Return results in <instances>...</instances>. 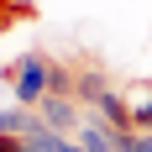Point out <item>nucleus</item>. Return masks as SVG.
Masks as SVG:
<instances>
[{
  "label": "nucleus",
  "instance_id": "nucleus-6",
  "mask_svg": "<svg viewBox=\"0 0 152 152\" xmlns=\"http://www.w3.org/2000/svg\"><path fill=\"white\" fill-rule=\"evenodd\" d=\"M105 89H110V84H105V74H100V68H79V74H74V100H79L84 110H89Z\"/></svg>",
  "mask_w": 152,
  "mask_h": 152
},
{
  "label": "nucleus",
  "instance_id": "nucleus-8",
  "mask_svg": "<svg viewBox=\"0 0 152 152\" xmlns=\"http://www.w3.org/2000/svg\"><path fill=\"white\" fill-rule=\"evenodd\" d=\"M53 94H74V68L68 63H53Z\"/></svg>",
  "mask_w": 152,
  "mask_h": 152
},
{
  "label": "nucleus",
  "instance_id": "nucleus-7",
  "mask_svg": "<svg viewBox=\"0 0 152 152\" xmlns=\"http://www.w3.org/2000/svg\"><path fill=\"white\" fill-rule=\"evenodd\" d=\"M131 126L137 131H152V84H137L131 89Z\"/></svg>",
  "mask_w": 152,
  "mask_h": 152
},
{
  "label": "nucleus",
  "instance_id": "nucleus-9",
  "mask_svg": "<svg viewBox=\"0 0 152 152\" xmlns=\"http://www.w3.org/2000/svg\"><path fill=\"white\" fill-rule=\"evenodd\" d=\"M0 152H21V137H0Z\"/></svg>",
  "mask_w": 152,
  "mask_h": 152
},
{
  "label": "nucleus",
  "instance_id": "nucleus-1",
  "mask_svg": "<svg viewBox=\"0 0 152 152\" xmlns=\"http://www.w3.org/2000/svg\"><path fill=\"white\" fill-rule=\"evenodd\" d=\"M53 63H58V58H47V53H37V47L16 58V68L5 74V79H11V100H16V105L37 110L47 94H53Z\"/></svg>",
  "mask_w": 152,
  "mask_h": 152
},
{
  "label": "nucleus",
  "instance_id": "nucleus-4",
  "mask_svg": "<svg viewBox=\"0 0 152 152\" xmlns=\"http://www.w3.org/2000/svg\"><path fill=\"white\" fill-rule=\"evenodd\" d=\"M89 110H94L105 126H115V131H131V100H126L121 89H105V94H100Z\"/></svg>",
  "mask_w": 152,
  "mask_h": 152
},
{
  "label": "nucleus",
  "instance_id": "nucleus-2",
  "mask_svg": "<svg viewBox=\"0 0 152 152\" xmlns=\"http://www.w3.org/2000/svg\"><path fill=\"white\" fill-rule=\"evenodd\" d=\"M37 115H42V126H53V131H79L84 105H79L74 94H47L42 105H37Z\"/></svg>",
  "mask_w": 152,
  "mask_h": 152
},
{
  "label": "nucleus",
  "instance_id": "nucleus-3",
  "mask_svg": "<svg viewBox=\"0 0 152 152\" xmlns=\"http://www.w3.org/2000/svg\"><path fill=\"white\" fill-rule=\"evenodd\" d=\"M74 142H79L84 152H115V126H105L94 110H84V121H79Z\"/></svg>",
  "mask_w": 152,
  "mask_h": 152
},
{
  "label": "nucleus",
  "instance_id": "nucleus-5",
  "mask_svg": "<svg viewBox=\"0 0 152 152\" xmlns=\"http://www.w3.org/2000/svg\"><path fill=\"white\" fill-rule=\"evenodd\" d=\"M37 121H42V115L26 110V105H0V137H26Z\"/></svg>",
  "mask_w": 152,
  "mask_h": 152
}]
</instances>
